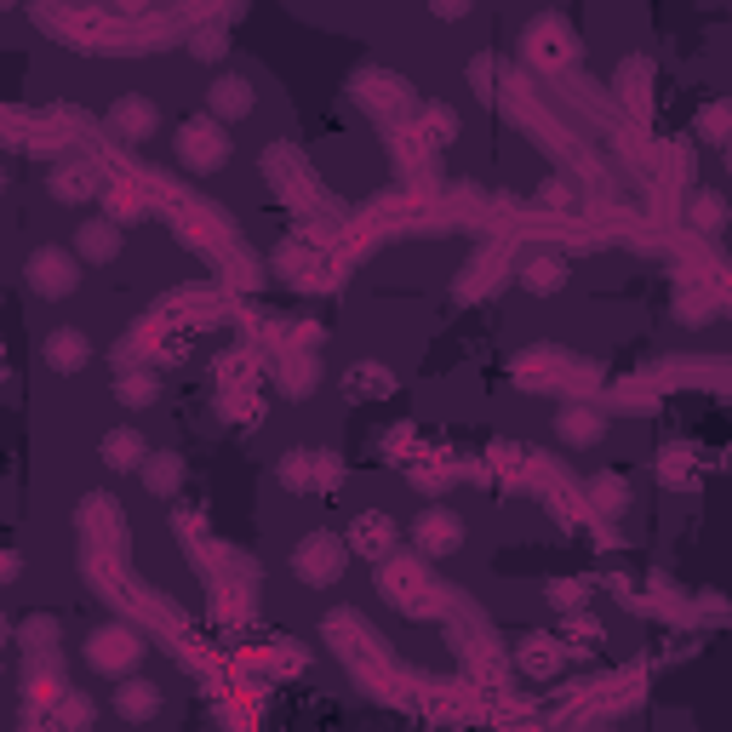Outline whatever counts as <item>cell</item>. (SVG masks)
<instances>
[{
    "mask_svg": "<svg viewBox=\"0 0 732 732\" xmlns=\"http://www.w3.org/2000/svg\"><path fill=\"white\" fill-rule=\"evenodd\" d=\"M178 161L189 172H218L223 161H230V132L212 120V115H195L178 126Z\"/></svg>",
    "mask_w": 732,
    "mask_h": 732,
    "instance_id": "6da1fadb",
    "label": "cell"
},
{
    "mask_svg": "<svg viewBox=\"0 0 732 732\" xmlns=\"http://www.w3.org/2000/svg\"><path fill=\"white\" fill-rule=\"evenodd\" d=\"M344 567H349V549H344V538H333V533H310L304 544L292 549V572L304 578L310 590H321V584H338V578H344Z\"/></svg>",
    "mask_w": 732,
    "mask_h": 732,
    "instance_id": "7a4b0ae2",
    "label": "cell"
},
{
    "mask_svg": "<svg viewBox=\"0 0 732 732\" xmlns=\"http://www.w3.org/2000/svg\"><path fill=\"white\" fill-rule=\"evenodd\" d=\"M23 281H30V292L35 298H69L74 287H81V269H74V258L63 246H40V252H30V264H23Z\"/></svg>",
    "mask_w": 732,
    "mask_h": 732,
    "instance_id": "3957f363",
    "label": "cell"
},
{
    "mask_svg": "<svg viewBox=\"0 0 732 732\" xmlns=\"http://www.w3.org/2000/svg\"><path fill=\"white\" fill-rule=\"evenodd\" d=\"M138 659H143V641L132 636V629H120V624L97 629V636L86 641V664L104 670V675H120V681H126V670H132Z\"/></svg>",
    "mask_w": 732,
    "mask_h": 732,
    "instance_id": "277c9868",
    "label": "cell"
},
{
    "mask_svg": "<svg viewBox=\"0 0 732 732\" xmlns=\"http://www.w3.org/2000/svg\"><path fill=\"white\" fill-rule=\"evenodd\" d=\"M338 481L333 452H287L281 458V487L287 492H326Z\"/></svg>",
    "mask_w": 732,
    "mask_h": 732,
    "instance_id": "5b68a950",
    "label": "cell"
},
{
    "mask_svg": "<svg viewBox=\"0 0 732 732\" xmlns=\"http://www.w3.org/2000/svg\"><path fill=\"white\" fill-rule=\"evenodd\" d=\"M109 132L126 138V143H149L161 132V109L149 104V97H138V92H126V97L109 104Z\"/></svg>",
    "mask_w": 732,
    "mask_h": 732,
    "instance_id": "8992f818",
    "label": "cell"
},
{
    "mask_svg": "<svg viewBox=\"0 0 732 732\" xmlns=\"http://www.w3.org/2000/svg\"><path fill=\"white\" fill-rule=\"evenodd\" d=\"M413 544L423 549V555H452L464 544V521L446 510V503H429V510L413 521Z\"/></svg>",
    "mask_w": 732,
    "mask_h": 732,
    "instance_id": "52a82bcc",
    "label": "cell"
},
{
    "mask_svg": "<svg viewBox=\"0 0 732 732\" xmlns=\"http://www.w3.org/2000/svg\"><path fill=\"white\" fill-rule=\"evenodd\" d=\"M252 104H258V92H252L246 74H218V81L207 86V115L218 126H230V120H246Z\"/></svg>",
    "mask_w": 732,
    "mask_h": 732,
    "instance_id": "ba28073f",
    "label": "cell"
},
{
    "mask_svg": "<svg viewBox=\"0 0 732 732\" xmlns=\"http://www.w3.org/2000/svg\"><path fill=\"white\" fill-rule=\"evenodd\" d=\"M400 544V526L390 521V515H356V526H349V544L344 549H356V555H367V561H384V555Z\"/></svg>",
    "mask_w": 732,
    "mask_h": 732,
    "instance_id": "9c48e42d",
    "label": "cell"
},
{
    "mask_svg": "<svg viewBox=\"0 0 732 732\" xmlns=\"http://www.w3.org/2000/svg\"><path fill=\"white\" fill-rule=\"evenodd\" d=\"M40 356H46V367H53V372H81L92 361V338L81 333V326H53L46 344H40Z\"/></svg>",
    "mask_w": 732,
    "mask_h": 732,
    "instance_id": "30bf717a",
    "label": "cell"
},
{
    "mask_svg": "<svg viewBox=\"0 0 732 732\" xmlns=\"http://www.w3.org/2000/svg\"><path fill=\"white\" fill-rule=\"evenodd\" d=\"M97 458H104L109 469H143V458H149L143 429H138V423H115L109 435L97 441Z\"/></svg>",
    "mask_w": 732,
    "mask_h": 732,
    "instance_id": "8fae6325",
    "label": "cell"
},
{
    "mask_svg": "<svg viewBox=\"0 0 732 732\" xmlns=\"http://www.w3.org/2000/svg\"><path fill=\"white\" fill-rule=\"evenodd\" d=\"M74 258L86 264H115L120 258V230L109 218H86L81 230H74Z\"/></svg>",
    "mask_w": 732,
    "mask_h": 732,
    "instance_id": "7c38bea8",
    "label": "cell"
},
{
    "mask_svg": "<svg viewBox=\"0 0 732 732\" xmlns=\"http://www.w3.org/2000/svg\"><path fill=\"white\" fill-rule=\"evenodd\" d=\"M115 710H120V721H155L161 716V687H155V681L126 675L115 687Z\"/></svg>",
    "mask_w": 732,
    "mask_h": 732,
    "instance_id": "4fadbf2b",
    "label": "cell"
},
{
    "mask_svg": "<svg viewBox=\"0 0 732 732\" xmlns=\"http://www.w3.org/2000/svg\"><path fill=\"white\" fill-rule=\"evenodd\" d=\"M555 435H561L567 446H595L601 435H607V418L590 413V407H561L555 413Z\"/></svg>",
    "mask_w": 732,
    "mask_h": 732,
    "instance_id": "5bb4252c",
    "label": "cell"
},
{
    "mask_svg": "<svg viewBox=\"0 0 732 732\" xmlns=\"http://www.w3.org/2000/svg\"><path fill=\"white\" fill-rule=\"evenodd\" d=\"M138 475H143V487L155 492V498H172V492L184 487V458H178V452H149Z\"/></svg>",
    "mask_w": 732,
    "mask_h": 732,
    "instance_id": "9a60e30c",
    "label": "cell"
},
{
    "mask_svg": "<svg viewBox=\"0 0 732 732\" xmlns=\"http://www.w3.org/2000/svg\"><path fill=\"white\" fill-rule=\"evenodd\" d=\"M115 400H120L126 413L155 407V400H161V377H155V372H120V377H115Z\"/></svg>",
    "mask_w": 732,
    "mask_h": 732,
    "instance_id": "2e32d148",
    "label": "cell"
},
{
    "mask_svg": "<svg viewBox=\"0 0 732 732\" xmlns=\"http://www.w3.org/2000/svg\"><path fill=\"white\" fill-rule=\"evenodd\" d=\"M315 384H321V367L310 356H292L287 367H275V390H281L287 400H304Z\"/></svg>",
    "mask_w": 732,
    "mask_h": 732,
    "instance_id": "e0dca14e",
    "label": "cell"
},
{
    "mask_svg": "<svg viewBox=\"0 0 732 732\" xmlns=\"http://www.w3.org/2000/svg\"><path fill=\"white\" fill-rule=\"evenodd\" d=\"M521 287L533 292V298L561 292V287H567V264H561V258H526V269H521Z\"/></svg>",
    "mask_w": 732,
    "mask_h": 732,
    "instance_id": "ac0fdd59",
    "label": "cell"
},
{
    "mask_svg": "<svg viewBox=\"0 0 732 732\" xmlns=\"http://www.w3.org/2000/svg\"><path fill=\"white\" fill-rule=\"evenodd\" d=\"M23 652H30V659H53L58 652V618H46V613H35V618H23Z\"/></svg>",
    "mask_w": 732,
    "mask_h": 732,
    "instance_id": "d6986e66",
    "label": "cell"
},
{
    "mask_svg": "<svg viewBox=\"0 0 732 732\" xmlns=\"http://www.w3.org/2000/svg\"><path fill=\"white\" fill-rule=\"evenodd\" d=\"M92 727V698L86 693H58L53 704V732H86Z\"/></svg>",
    "mask_w": 732,
    "mask_h": 732,
    "instance_id": "ffe728a7",
    "label": "cell"
},
{
    "mask_svg": "<svg viewBox=\"0 0 732 732\" xmlns=\"http://www.w3.org/2000/svg\"><path fill=\"white\" fill-rule=\"evenodd\" d=\"M687 212H693V223H698L704 235H721L727 230V195L721 189H698Z\"/></svg>",
    "mask_w": 732,
    "mask_h": 732,
    "instance_id": "44dd1931",
    "label": "cell"
},
{
    "mask_svg": "<svg viewBox=\"0 0 732 732\" xmlns=\"http://www.w3.org/2000/svg\"><path fill=\"white\" fill-rule=\"evenodd\" d=\"M561 659H567V652L555 647L549 636H526L521 641V664L533 670V675H555V670H561Z\"/></svg>",
    "mask_w": 732,
    "mask_h": 732,
    "instance_id": "7402d4cb",
    "label": "cell"
},
{
    "mask_svg": "<svg viewBox=\"0 0 732 732\" xmlns=\"http://www.w3.org/2000/svg\"><path fill=\"white\" fill-rule=\"evenodd\" d=\"M544 595H549V607H555V613H567V618H578V613L590 607V590L578 584V578H555Z\"/></svg>",
    "mask_w": 732,
    "mask_h": 732,
    "instance_id": "603a6c76",
    "label": "cell"
},
{
    "mask_svg": "<svg viewBox=\"0 0 732 732\" xmlns=\"http://www.w3.org/2000/svg\"><path fill=\"white\" fill-rule=\"evenodd\" d=\"M53 200H63V207H81V200H92V178H86V172H74V166L53 172Z\"/></svg>",
    "mask_w": 732,
    "mask_h": 732,
    "instance_id": "cb8c5ba5",
    "label": "cell"
},
{
    "mask_svg": "<svg viewBox=\"0 0 732 732\" xmlns=\"http://www.w3.org/2000/svg\"><path fill=\"white\" fill-rule=\"evenodd\" d=\"M349 395H395V377L384 372V367H356V372H349Z\"/></svg>",
    "mask_w": 732,
    "mask_h": 732,
    "instance_id": "d4e9b609",
    "label": "cell"
},
{
    "mask_svg": "<svg viewBox=\"0 0 732 732\" xmlns=\"http://www.w3.org/2000/svg\"><path fill=\"white\" fill-rule=\"evenodd\" d=\"M590 498L601 503V510H607V515H624V503H629V487L618 481V475H595V481H590Z\"/></svg>",
    "mask_w": 732,
    "mask_h": 732,
    "instance_id": "484cf974",
    "label": "cell"
},
{
    "mask_svg": "<svg viewBox=\"0 0 732 732\" xmlns=\"http://www.w3.org/2000/svg\"><path fill=\"white\" fill-rule=\"evenodd\" d=\"M727 126H732V104H721V97H716V104H704V115H698V132H704V143H727Z\"/></svg>",
    "mask_w": 732,
    "mask_h": 732,
    "instance_id": "4316f807",
    "label": "cell"
},
{
    "mask_svg": "<svg viewBox=\"0 0 732 732\" xmlns=\"http://www.w3.org/2000/svg\"><path fill=\"white\" fill-rule=\"evenodd\" d=\"M189 53H195L200 63H218V58H223V30H218V23H207V30L189 35Z\"/></svg>",
    "mask_w": 732,
    "mask_h": 732,
    "instance_id": "83f0119b",
    "label": "cell"
},
{
    "mask_svg": "<svg viewBox=\"0 0 732 732\" xmlns=\"http://www.w3.org/2000/svg\"><path fill=\"white\" fill-rule=\"evenodd\" d=\"M716 304H710V292H693V298H681V315H693V321H704Z\"/></svg>",
    "mask_w": 732,
    "mask_h": 732,
    "instance_id": "f1b7e54d",
    "label": "cell"
},
{
    "mask_svg": "<svg viewBox=\"0 0 732 732\" xmlns=\"http://www.w3.org/2000/svg\"><path fill=\"white\" fill-rule=\"evenodd\" d=\"M23 572V561H18V555L12 549H0V584H12V578Z\"/></svg>",
    "mask_w": 732,
    "mask_h": 732,
    "instance_id": "f546056e",
    "label": "cell"
},
{
    "mask_svg": "<svg viewBox=\"0 0 732 732\" xmlns=\"http://www.w3.org/2000/svg\"><path fill=\"white\" fill-rule=\"evenodd\" d=\"M469 81H475V86H487V81H492V58H475V69H469Z\"/></svg>",
    "mask_w": 732,
    "mask_h": 732,
    "instance_id": "4dcf8cb0",
    "label": "cell"
},
{
    "mask_svg": "<svg viewBox=\"0 0 732 732\" xmlns=\"http://www.w3.org/2000/svg\"><path fill=\"white\" fill-rule=\"evenodd\" d=\"M0 636H7V618H0Z\"/></svg>",
    "mask_w": 732,
    "mask_h": 732,
    "instance_id": "1f68e13d",
    "label": "cell"
},
{
    "mask_svg": "<svg viewBox=\"0 0 732 732\" xmlns=\"http://www.w3.org/2000/svg\"><path fill=\"white\" fill-rule=\"evenodd\" d=\"M0 189H7V172H0Z\"/></svg>",
    "mask_w": 732,
    "mask_h": 732,
    "instance_id": "d6a6232c",
    "label": "cell"
},
{
    "mask_svg": "<svg viewBox=\"0 0 732 732\" xmlns=\"http://www.w3.org/2000/svg\"><path fill=\"white\" fill-rule=\"evenodd\" d=\"M595 732H613V727H595Z\"/></svg>",
    "mask_w": 732,
    "mask_h": 732,
    "instance_id": "836d02e7",
    "label": "cell"
}]
</instances>
